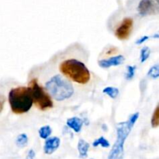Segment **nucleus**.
Masks as SVG:
<instances>
[{
	"instance_id": "1",
	"label": "nucleus",
	"mask_w": 159,
	"mask_h": 159,
	"mask_svg": "<svg viewBox=\"0 0 159 159\" xmlns=\"http://www.w3.org/2000/svg\"><path fill=\"white\" fill-rule=\"evenodd\" d=\"M58 68L65 78L78 84L85 85L91 80V73L85 63L76 59H65Z\"/></svg>"
},
{
	"instance_id": "2",
	"label": "nucleus",
	"mask_w": 159,
	"mask_h": 159,
	"mask_svg": "<svg viewBox=\"0 0 159 159\" xmlns=\"http://www.w3.org/2000/svg\"><path fill=\"white\" fill-rule=\"evenodd\" d=\"M45 88L51 97L57 101L71 98L74 94V87L67 78L56 74L45 83Z\"/></svg>"
},
{
	"instance_id": "3",
	"label": "nucleus",
	"mask_w": 159,
	"mask_h": 159,
	"mask_svg": "<svg viewBox=\"0 0 159 159\" xmlns=\"http://www.w3.org/2000/svg\"><path fill=\"white\" fill-rule=\"evenodd\" d=\"M9 105L11 110L16 115L26 113L33 105L30 90L28 87H18L12 88L9 93Z\"/></svg>"
},
{
	"instance_id": "4",
	"label": "nucleus",
	"mask_w": 159,
	"mask_h": 159,
	"mask_svg": "<svg viewBox=\"0 0 159 159\" xmlns=\"http://www.w3.org/2000/svg\"><path fill=\"white\" fill-rule=\"evenodd\" d=\"M139 116V113L134 114L130 116L129 120L126 123H122L118 126L117 127V140L115 143L114 146L112 148L110 154H109V159H118L121 157L124 151V144L126 138L128 136L130 129H132L134 123H136L137 119Z\"/></svg>"
},
{
	"instance_id": "5",
	"label": "nucleus",
	"mask_w": 159,
	"mask_h": 159,
	"mask_svg": "<svg viewBox=\"0 0 159 159\" xmlns=\"http://www.w3.org/2000/svg\"><path fill=\"white\" fill-rule=\"evenodd\" d=\"M32 96L33 103L40 111H48L54 107L51 95L38 83L37 78H34L29 83V87Z\"/></svg>"
},
{
	"instance_id": "6",
	"label": "nucleus",
	"mask_w": 159,
	"mask_h": 159,
	"mask_svg": "<svg viewBox=\"0 0 159 159\" xmlns=\"http://www.w3.org/2000/svg\"><path fill=\"white\" fill-rule=\"evenodd\" d=\"M134 20L130 17H126L115 30V36L120 41L127 40L132 32Z\"/></svg>"
},
{
	"instance_id": "7",
	"label": "nucleus",
	"mask_w": 159,
	"mask_h": 159,
	"mask_svg": "<svg viewBox=\"0 0 159 159\" xmlns=\"http://www.w3.org/2000/svg\"><path fill=\"white\" fill-rule=\"evenodd\" d=\"M155 4L153 0H141L138 6V11L142 17L153 14L155 11Z\"/></svg>"
},
{
	"instance_id": "8",
	"label": "nucleus",
	"mask_w": 159,
	"mask_h": 159,
	"mask_svg": "<svg viewBox=\"0 0 159 159\" xmlns=\"http://www.w3.org/2000/svg\"><path fill=\"white\" fill-rule=\"evenodd\" d=\"M124 56L122 55H119L113 56V57L109 58L107 59H101L98 62V64L100 67L104 69L110 68L111 66H116L120 64H122L124 61Z\"/></svg>"
},
{
	"instance_id": "9",
	"label": "nucleus",
	"mask_w": 159,
	"mask_h": 159,
	"mask_svg": "<svg viewBox=\"0 0 159 159\" xmlns=\"http://www.w3.org/2000/svg\"><path fill=\"white\" fill-rule=\"evenodd\" d=\"M61 140L58 137H54L48 139L43 146V151L47 154H51L60 146Z\"/></svg>"
},
{
	"instance_id": "10",
	"label": "nucleus",
	"mask_w": 159,
	"mask_h": 159,
	"mask_svg": "<svg viewBox=\"0 0 159 159\" xmlns=\"http://www.w3.org/2000/svg\"><path fill=\"white\" fill-rule=\"evenodd\" d=\"M67 125L71 129H72L75 132H79L82 129L83 122L81 118H78V117H72V118H70L67 120Z\"/></svg>"
},
{
	"instance_id": "11",
	"label": "nucleus",
	"mask_w": 159,
	"mask_h": 159,
	"mask_svg": "<svg viewBox=\"0 0 159 159\" xmlns=\"http://www.w3.org/2000/svg\"><path fill=\"white\" fill-rule=\"evenodd\" d=\"M89 148V143H87L85 140H82V139L79 140V143H78V150H79L80 157H82V158H85L87 157Z\"/></svg>"
},
{
	"instance_id": "12",
	"label": "nucleus",
	"mask_w": 159,
	"mask_h": 159,
	"mask_svg": "<svg viewBox=\"0 0 159 159\" xmlns=\"http://www.w3.org/2000/svg\"><path fill=\"white\" fill-rule=\"evenodd\" d=\"M104 94L108 95L109 97H110L111 98L114 99L117 97V95L119 94V90L116 87H107L106 88L103 89L102 90Z\"/></svg>"
},
{
	"instance_id": "13",
	"label": "nucleus",
	"mask_w": 159,
	"mask_h": 159,
	"mask_svg": "<svg viewBox=\"0 0 159 159\" xmlns=\"http://www.w3.org/2000/svg\"><path fill=\"white\" fill-rule=\"evenodd\" d=\"M51 132H52V129L49 126H44L39 129V135L42 139H47L49 137Z\"/></svg>"
},
{
	"instance_id": "14",
	"label": "nucleus",
	"mask_w": 159,
	"mask_h": 159,
	"mask_svg": "<svg viewBox=\"0 0 159 159\" xmlns=\"http://www.w3.org/2000/svg\"><path fill=\"white\" fill-rule=\"evenodd\" d=\"M28 143V137L26 134L22 133L18 136L16 140V143L19 147H23L26 146Z\"/></svg>"
},
{
	"instance_id": "15",
	"label": "nucleus",
	"mask_w": 159,
	"mask_h": 159,
	"mask_svg": "<svg viewBox=\"0 0 159 159\" xmlns=\"http://www.w3.org/2000/svg\"><path fill=\"white\" fill-rule=\"evenodd\" d=\"M152 126L153 128H157L159 125V107L158 105L156 106L155 111H154V113L152 115Z\"/></svg>"
},
{
	"instance_id": "16",
	"label": "nucleus",
	"mask_w": 159,
	"mask_h": 159,
	"mask_svg": "<svg viewBox=\"0 0 159 159\" xmlns=\"http://www.w3.org/2000/svg\"><path fill=\"white\" fill-rule=\"evenodd\" d=\"M99 145L102 146V147H110V143H109V141L107 139L104 138L103 137H101L99 139L95 140L93 143V146L95 147L99 146Z\"/></svg>"
},
{
	"instance_id": "17",
	"label": "nucleus",
	"mask_w": 159,
	"mask_h": 159,
	"mask_svg": "<svg viewBox=\"0 0 159 159\" xmlns=\"http://www.w3.org/2000/svg\"><path fill=\"white\" fill-rule=\"evenodd\" d=\"M148 75L150 77L154 78V79H157L159 76L158 65H155L154 66H152V68L149 70Z\"/></svg>"
},
{
	"instance_id": "18",
	"label": "nucleus",
	"mask_w": 159,
	"mask_h": 159,
	"mask_svg": "<svg viewBox=\"0 0 159 159\" xmlns=\"http://www.w3.org/2000/svg\"><path fill=\"white\" fill-rule=\"evenodd\" d=\"M150 55V49L148 47H144L141 51V62H144L148 59Z\"/></svg>"
},
{
	"instance_id": "19",
	"label": "nucleus",
	"mask_w": 159,
	"mask_h": 159,
	"mask_svg": "<svg viewBox=\"0 0 159 159\" xmlns=\"http://www.w3.org/2000/svg\"><path fill=\"white\" fill-rule=\"evenodd\" d=\"M135 70L136 67L132 66V65H128L127 67V73H126V78L127 80H131L134 76Z\"/></svg>"
},
{
	"instance_id": "20",
	"label": "nucleus",
	"mask_w": 159,
	"mask_h": 159,
	"mask_svg": "<svg viewBox=\"0 0 159 159\" xmlns=\"http://www.w3.org/2000/svg\"><path fill=\"white\" fill-rule=\"evenodd\" d=\"M35 156H36L35 151H34L33 149H31L30 150L29 152H28L27 156H26V159H34Z\"/></svg>"
},
{
	"instance_id": "21",
	"label": "nucleus",
	"mask_w": 159,
	"mask_h": 159,
	"mask_svg": "<svg viewBox=\"0 0 159 159\" xmlns=\"http://www.w3.org/2000/svg\"><path fill=\"white\" fill-rule=\"evenodd\" d=\"M5 101H6V98L3 95L0 94V112L2 111L3 107H4V104H5Z\"/></svg>"
},
{
	"instance_id": "22",
	"label": "nucleus",
	"mask_w": 159,
	"mask_h": 159,
	"mask_svg": "<svg viewBox=\"0 0 159 159\" xmlns=\"http://www.w3.org/2000/svg\"><path fill=\"white\" fill-rule=\"evenodd\" d=\"M148 38H149L148 36H144V37H142L141 38H140L139 40L137 41V42H136L137 45H140V44L143 43V42H144L145 41H147Z\"/></svg>"
},
{
	"instance_id": "23",
	"label": "nucleus",
	"mask_w": 159,
	"mask_h": 159,
	"mask_svg": "<svg viewBox=\"0 0 159 159\" xmlns=\"http://www.w3.org/2000/svg\"><path fill=\"white\" fill-rule=\"evenodd\" d=\"M155 2H158V0H155Z\"/></svg>"
}]
</instances>
